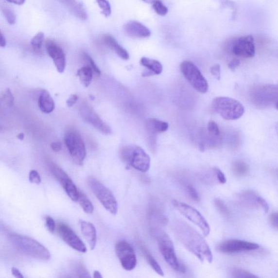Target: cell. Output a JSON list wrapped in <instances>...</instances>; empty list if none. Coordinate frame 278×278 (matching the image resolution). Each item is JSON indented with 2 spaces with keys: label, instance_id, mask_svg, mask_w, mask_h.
Returning <instances> with one entry per match:
<instances>
[{
  "label": "cell",
  "instance_id": "obj_10",
  "mask_svg": "<svg viewBox=\"0 0 278 278\" xmlns=\"http://www.w3.org/2000/svg\"><path fill=\"white\" fill-rule=\"evenodd\" d=\"M115 252L123 269L132 271L135 268L137 259L135 251L126 241H120L115 245Z\"/></svg>",
  "mask_w": 278,
  "mask_h": 278
},
{
  "label": "cell",
  "instance_id": "obj_25",
  "mask_svg": "<svg viewBox=\"0 0 278 278\" xmlns=\"http://www.w3.org/2000/svg\"><path fill=\"white\" fill-rule=\"evenodd\" d=\"M59 182L62 185L68 196L73 202H77L79 197V191L72 180L67 174L59 180Z\"/></svg>",
  "mask_w": 278,
  "mask_h": 278
},
{
  "label": "cell",
  "instance_id": "obj_51",
  "mask_svg": "<svg viewBox=\"0 0 278 278\" xmlns=\"http://www.w3.org/2000/svg\"><path fill=\"white\" fill-rule=\"evenodd\" d=\"M51 148L55 152H59L61 151L62 148V144L61 142L55 141L51 143Z\"/></svg>",
  "mask_w": 278,
  "mask_h": 278
},
{
  "label": "cell",
  "instance_id": "obj_42",
  "mask_svg": "<svg viewBox=\"0 0 278 278\" xmlns=\"http://www.w3.org/2000/svg\"><path fill=\"white\" fill-rule=\"evenodd\" d=\"M45 220L46 228L48 229L50 233H54L56 226H55V221L53 218L49 216H46L45 217Z\"/></svg>",
  "mask_w": 278,
  "mask_h": 278
},
{
  "label": "cell",
  "instance_id": "obj_49",
  "mask_svg": "<svg viewBox=\"0 0 278 278\" xmlns=\"http://www.w3.org/2000/svg\"><path fill=\"white\" fill-rule=\"evenodd\" d=\"M240 64V60L236 58H234L228 63V68L231 71H235V69L237 68Z\"/></svg>",
  "mask_w": 278,
  "mask_h": 278
},
{
  "label": "cell",
  "instance_id": "obj_57",
  "mask_svg": "<svg viewBox=\"0 0 278 278\" xmlns=\"http://www.w3.org/2000/svg\"><path fill=\"white\" fill-rule=\"evenodd\" d=\"M142 1L147 3H153V2L155 1V0H142Z\"/></svg>",
  "mask_w": 278,
  "mask_h": 278
},
{
  "label": "cell",
  "instance_id": "obj_12",
  "mask_svg": "<svg viewBox=\"0 0 278 278\" xmlns=\"http://www.w3.org/2000/svg\"><path fill=\"white\" fill-rule=\"evenodd\" d=\"M79 112L81 118L97 131L105 135H109L112 133V129L100 118L90 106L86 104H82L80 106Z\"/></svg>",
  "mask_w": 278,
  "mask_h": 278
},
{
  "label": "cell",
  "instance_id": "obj_35",
  "mask_svg": "<svg viewBox=\"0 0 278 278\" xmlns=\"http://www.w3.org/2000/svg\"><path fill=\"white\" fill-rule=\"evenodd\" d=\"M96 2L104 17H109L112 13V8L108 0H96Z\"/></svg>",
  "mask_w": 278,
  "mask_h": 278
},
{
  "label": "cell",
  "instance_id": "obj_3",
  "mask_svg": "<svg viewBox=\"0 0 278 278\" xmlns=\"http://www.w3.org/2000/svg\"><path fill=\"white\" fill-rule=\"evenodd\" d=\"M154 234L156 239L159 251L165 261L175 271L180 273L186 272V267L179 261L175 254L172 240L164 231L155 229Z\"/></svg>",
  "mask_w": 278,
  "mask_h": 278
},
{
  "label": "cell",
  "instance_id": "obj_27",
  "mask_svg": "<svg viewBox=\"0 0 278 278\" xmlns=\"http://www.w3.org/2000/svg\"><path fill=\"white\" fill-rule=\"evenodd\" d=\"M140 247L142 250L143 256H144L146 260L147 261L148 264H149V265L152 268V269L154 270L159 275L161 276H164V272L163 270H162V268L159 265V264L157 263L154 257L152 256V254L150 251H148V249L147 248L145 245L144 244H141Z\"/></svg>",
  "mask_w": 278,
  "mask_h": 278
},
{
  "label": "cell",
  "instance_id": "obj_40",
  "mask_svg": "<svg viewBox=\"0 0 278 278\" xmlns=\"http://www.w3.org/2000/svg\"><path fill=\"white\" fill-rule=\"evenodd\" d=\"M2 99L9 106H12L15 102V97L10 89H7L2 94Z\"/></svg>",
  "mask_w": 278,
  "mask_h": 278
},
{
  "label": "cell",
  "instance_id": "obj_36",
  "mask_svg": "<svg viewBox=\"0 0 278 278\" xmlns=\"http://www.w3.org/2000/svg\"><path fill=\"white\" fill-rule=\"evenodd\" d=\"M2 13L7 22L10 25H15L17 21L15 14L8 7H3L2 8Z\"/></svg>",
  "mask_w": 278,
  "mask_h": 278
},
{
  "label": "cell",
  "instance_id": "obj_43",
  "mask_svg": "<svg viewBox=\"0 0 278 278\" xmlns=\"http://www.w3.org/2000/svg\"><path fill=\"white\" fill-rule=\"evenodd\" d=\"M29 180L31 183L39 184L41 179L39 174L35 170H32L29 174Z\"/></svg>",
  "mask_w": 278,
  "mask_h": 278
},
{
  "label": "cell",
  "instance_id": "obj_6",
  "mask_svg": "<svg viewBox=\"0 0 278 278\" xmlns=\"http://www.w3.org/2000/svg\"><path fill=\"white\" fill-rule=\"evenodd\" d=\"M87 183L92 192L105 209L111 214H117L118 211V204L110 190L93 177H89L87 179Z\"/></svg>",
  "mask_w": 278,
  "mask_h": 278
},
{
  "label": "cell",
  "instance_id": "obj_21",
  "mask_svg": "<svg viewBox=\"0 0 278 278\" xmlns=\"http://www.w3.org/2000/svg\"><path fill=\"white\" fill-rule=\"evenodd\" d=\"M102 40L108 48L112 49L122 59L127 61L129 58L127 51L120 45L114 37L109 35H104L102 36Z\"/></svg>",
  "mask_w": 278,
  "mask_h": 278
},
{
  "label": "cell",
  "instance_id": "obj_19",
  "mask_svg": "<svg viewBox=\"0 0 278 278\" xmlns=\"http://www.w3.org/2000/svg\"><path fill=\"white\" fill-rule=\"evenodd\" d=\"M140 63L142 66L146 68V70L142 72L143 77L160 75L163 72V66L156 60L142 57L140 60Z\"/></svg>",
  "mask_w": 278,
  "mask_h": 278
},
{
  "label": "cell",
  "instance_id": "obj_47",
  "mask_svg": "<svg viewBox=\"0 0 278 278\" xmlns=\"http://www.w3.org/2000/svg\"><path fill=\"white\" fill-rule=\"evenodd\" d=\"M77 275L79 277L82 278H89L90 277L89 273L86 269V268L81 265V264H79L77 267Z\"/></svg>",
  "mask_w": 278,
  "mask_h": 278
},
{
  "label": "cell",
  "instance_id": "obj_39",
  "mask_svg": "<svg viewBox=\"0 0 278 278\" xmlns=\"http://www.w3.org/2000/svg\"><path fill=\"white\" fill-rule=\"evenodd\" d=\"M185 189H186V191L189 196L192 199V200L195 201H197L200 200V197H199L197 191L192 185L187 183L185 184Z\"/></svg>",
  "mask_w": 278,
  "mask_h": 278
},
{
  "label": "cell",
  "instance_id": "obj_50",
  "mask_svg": "<svg viewBox=\"0 0 278 278\" xmlns=\"http://www.w3.org/2000/svg\"><path fill=\"white\" fill-rule=\"evenodd\" d=\"M78 100L77 95L73 94L69 97V99L67 101V104L69 107H72L77 103Z\"/></svg>",
  "mask_w": 278,
  "mask_h": 278
},
{
  "label": "cell",
  "instance_id": "obj_38",
  "mask_svg": "<svg viewBox=\"0 0 278 278\" xmlns=\"http://www.w3.org/2000/svg\"><path fill=\"white\" fill-rule=\"evenodd\" d=\"M83 57H84L87 62L89 63V66L91 68L92 71H93L94 74L97 76H100L101 75L100 70L98 67L96 66L94 60L92 59L90 55L86 53L83 54Z\"/></svg>",
  "mask_w": 278,
  "mask_h": 278
},
{
  "label": "cell",
  "instance_id": "obj_32",
  "mask_svg": "<svg viewBox=\"0 0 278 278\" xmlns=\"http://www.w3.org/2000/svg\"><path fill=\"white\" fill-rule=\"evenodd\" d=\"M230 276L235 278H256L257 276L240 268H234L230 270Z\"/></svg>",
  "mask_w": 278,
  "mask_h": 278
},
{
  "label": "cell",
  "instance_id": "obj_48",
  "mask_svg": "<svg viewBox=\"0 0 278 278\" xmlns=\"http://www.w3.org/2000/svg\"><path fill=\"white\" fill-rule=\"evenodd\" d=\"M269 222L273 228L277 230L278 228V212H273L269 217Z\"/></svg>",
  "mask_w": 278,
  "mask_h": 278
},
{
  "label": "cell",
  "instance_id": "obj_11",
  "mask_svg": "<svg viewBox=\"0 0 278 278\" xmlns=\"http://www.w3.org/2000/svg\"><path fill=\"white\" fill-rule=\"evenodd\" d=\"M259 248L260 245L256 243L240 240H228L218 244L216 249L222 253L233 254L256 251Z\"/></svg>",
  "mask_w": 278,
  "mask_h": 278
},
{
  "label": "cell",
  "instance_id": "obj_34",
  "mask_svg": "<svg viewBox=\"0 0 278 278\" xmlns=\"http://www.w3.org/2000/svg\"><path fill=\"white\" fill-rule=\"evenodd\" d=\"M153 8L157 15L160 16H165L169 12L168 7H166L160 0H155L153 2Z\"/></svg>",
  "mask_w": 278,
  "mask_h": 278
},
{
  "label": "cell",
  "instance_id": "obj_53",
  "mask_svg": "<svg viewBox=\"0 0 278 278\" xmlns=\"http://www.w3.org/2000/svg\"><path fill=\"white\" fill-rule=\"evenodd\" d=\"M6 46V40L1 32L0 31V47L4 48Z\"/></svg>",
  "mask_w": 278,
  "mask_h": 278
},
{
  "label": "cell",
  "instance_id": "obj_24",
  "mask_svg": "<svg viewBox=\"0 0 278 278\" xmlns=\"http://www.w3.org/2000/svg\"><path fill=\"white\" fill-rule=\"evenodd\" d=\"M38 106L41 112L46 114L51 113L54 110V101L47 90H43L40 92L38 99Z\"/></svg>",
  "mask_w": 278,
  "mask_h": 278
},
{
  "label": "cell",
  "instance_id": "obj_44",
  "mask_svg": "<svg viewBox=\"0 0 278 278\" xmlns=\"http://www.w3.org/2000/svg\"><path fill=\"white\" fill-rule=\"evenodd\" d=\"M211 75L214 76L216 80H220L221 79V67L219 64H215L210 68Z\"/></svg>",
  "mask_w": 278,
  "mask_h": 278
},
{
  "label": "cell",
  "instance_id": "obj_5",
  "mask_svg": "<svg viewBox=\"0 0 278 278\" xmlns=\"http://www.w3.org/2000/svg\"><path fill=\"white\" fill-rule=\"evenodd\" d=\"M252 103L259 108H278V87L262 85L254 87L251 93Z\"/></svg>",
  "mask_w": 278,
  "mask_h": 278
},
{
  "label": "cell",
  "instance_id": "obj_30",
  "mask_svg": "<svg viewBox=\"0 0 278 278\" xmlns=\"http://www.w3.org/2000/svg\"><path fill=\"white\" fill-rule=\"evenodd\" d=\"M87 214H92L94 211V208L89 199L83 192L79 191V197L78 201Z\"/></svg>",
  "mask_w": 278,
  "mask_h": 278
},
{
  "label": "cell",
  "instance_id": "obj_9",
  "mask_svg": "<svg viewBox=\"0 0 278 278\" xmlns=\"http://www.w3.org/2000/svg\"><path fill=\"white\" fill-rule=\"evenodd\" d=\"M172 204L175 209L180 214L200 228L204 235L207 236L209 235L210 232L209 225L205 217L195 208L188 204L176 200L173 201Z\"/></svg>",
  "mask_w": 278,
  "mask_h": 278
},
{
  "label": "cell",
  "instance_id": "obj_56",
  "mask_svg": "<svg viewBox=\"0 0 278 278\" xmlns=\"http://www.w3.org/2000/svg\"><path fill=\"white\" fill-rule=\"evenodd\" d=\"M25 138V135L23 133H21L19 134H18V135L17 136V138L18 139H19V140H24V139Z\"/></svg>",
  "mask_w": 278,
  "mask_h": 278
},
{
  "label": "cell",
  "instance_id": "obj_16",
  "mask_svg": "<svg viewBox=\"0 0 278 278\" xmlns=\"http://www.w3.org/2000/svg\"><path fill=\"white\" fill-rule=\"evenodd\" d=\"M46 48L57 71L59 73L64 72L66 67V57L62 48L54 41L50 40L46 41Z\"/></svg>",
  "mask_w": 278,
  "mask_h": 278
},
{
  "label": "cell",
  "instance_id": "obj_37",
  "mask_svg": "<svg viewBox=\"0 0 278 278\" xmlns=\"http://www.w3.org/2000/svg\"><path fill=\"white\" fill-rule=\"evenodd\" d=\"M207 131L218 138H221V132L219 126L217 124L213 121H211L208 123L207 127Z\"/></svg>",
  "mask_w": 278,
  "mask_h": 278
},
{
  "label": "cell",
  "instance_id": "obj_2",
  "mask_svg": "<svg viewBox=\"0 0 278 278\" xmlns=\"http://www.w3.org/2000/svg\"><path fill=\"white\" fill-rule=\"evenodd\" d=\"M11 243L20 252L27 256L48 261L51 258L49 250L37 241L27 236L12 234L9 236Z\"/></svg>",
  "mask_w": 278,
  "mask_h": 278
},
{
  "label": "cell",
  "instance_id": "obj_17",
  "mask_svg": "<svg viewBox=\"0 0 278 278\" xmlns=\"http://www.w3.org/2000/svg\"><path fill=\"white\" fill-rule=\"evenodd\" d=\"M123 31L125 34L132 38H146L151 35L150 30L137 21H130L126 23L123 26Z\"/></svg>",
  "mask_w": 278,
  "mask_h": 278
},
{
  "label": "cell",
  "instance_id": "obj_22",
  "mask_svg": "<svg viewBox=\"0 0 278 278\" xmlns=\"http://www.w3.org/2000/svg\"><path fill=\"white\" fill-rule=\"evenodd\" d=\"M259 196L257 192L247 191L239 193L236 195V199L240 204L245 207L249 208H258V198Z\"/></svg>",
  "mask_w": 278,
  "mask_h": 278
},
{
  "label": "cell",
  "instance_id": "obj_28",
  "mask_svg": "<svg viewBox=\"0 0 278 278\" xmlns=\"http://www.w3.org/2000/svg\"><path fill=\"white\" fill-rule=\"evenodd\" d=\"M77 76L80 78L82 84L85 87H87L91 84L92 78H93L94 72L91 68L89 66H87L78 70Z\"/></svg>",
  "mask_w": 278,
  "mask_h": 278
},
{
  "label": "cell",
  "instance_id": "obj_31",
  "mask_svg": "<svg viewBox=\"0 0 278 278\" xmlns=\"http://www.w3.org/2000/svg\"><path fill=\"white\" fill-rule=\"evenodd\" d=\"M44 39L45 35L43 32H39L32 39L31 44L35 52H40L41 48H42Z\"/></svg>",
  "mask_w": 278,
  "mask_h": 278
},
{
  "label": "cell",
  "instance_id": "obj_29",
  "mask_svg": "<svg viewBox=\"0 0 278 278\" xmlns=\"http://www.w3.org/2000/svg\"><path fill=\"white\" fill-rule=\"evenodd\" d=\"M233 171L234 174L238 177H246L249 174L248 165L242 161L235 162L233 165Z\"/></svg>",
  "mask_w": 278,
  "mask_h": 278
},
{
  "label": "cell",
  "instance_id": "obj_18",
  "mask_svg": "<svg viewBox=\"0 0 278 278\" xmlns=\"http://www.w3.org/2000/svg\"><path fill=\"white\" fill-rule=\"evenodd\" d=\"M68 10L82 20H86L87 14L82 4L77 0H58Z\"/></svg>",
  "mask_w": 278,
  "mask_h": 278
},
{
  "label": "cell",
  "instance_id": "obj_46",
  "mask_svg": "<svg viewBox=\"0 0 278 278\" xmlns=\"http://www.w3.org/2000/svg\"><path fill=\"white\" fill-rule=\"evenodd\" d=\"M258 204L259 207L261 208L264 212L267 213L269 211L270 207L268 204L265 199L261 196H259L258 198Z\"/></svg>",
  "mask_w": 278,
  "mask_h": 278
},
{
  "label": "cell",
  "instance_id": "obj_26",
  "mask_svg": "<svg viewBox=\"0 0 278 278\" xmlns=\"http://www.w3.org/2000/svg\"><path fill=\"white\" fill-rule=\"evenodd\" d=\"M160 204L155 202L151 208V216L152 220L158 226H164L168 223V218L164 214Z\"/></svg>",
  "mask_w": 278,
  "mask_h": 278
},
{
  "label": "cell",
  "instance_id": "obj_54",
  "mask_svg": "<svg viewBox=\"0 0 278 278\" xmlns=\"http://www.w3.org/2000/svg\"><path fill=\"white\" fill-rule=\"evenodd\" d=\"M7 1L17 4V5H22L25 2L26 0H6Z\"/></svg>",
  "mask_w": 278,
  "mask_h": 278
},
{
  "label": "cell",
  "instance_id": "obj_41",
  "mask_svg": "<svg viewBox=\"0 0 278 278\" xmlns=\"http://www.w3.org/2000/svg\"><path fill=\"white\" fill-rule=\"evenodd\" d=\"M215 177L220 184H224L226 183V178L223 172L217 168L213 169Z\"/></svg>",
  "mask_w": 278,
  "mask_h": 278
},
{
  "label": "cell",
  "instance_id": "obj_1",
  "mask_svg": "<svg viewBox=\"0 0 278 278\" xmlns=\"http://www.w3.org/2000/svg\"><path fill=\"white\" fill-rule=\"evenodd\" d=\"M176 237L180 243L202 262L211 263L213 256L206 240L186 222L178 220L174 226Z\"/></svg>",
  "mask_w": 278,
  "mask_h": 278
},
{
  "label": "cell",
  "instance_id": "obj_13",
  "mask_svg": "<svg viewBox=\"0 0 278 278\" xmlns=\"http://www.w3.org/2000/svg\"><path fill=\"white\" fill-rule=\"evenodd\" d=\"M58 233L61 239L76 251L85 253L87 251L86 245L68 225L59 223L57 226Z\"/></svg>",
  "mask_w": 278,
  "mask_h": 278
},
{
  "label": "cell",
  "instance_id": "obj_33",
  "mask_svg": "<svg viewBox=\"0 0 278 278\" xmlns=\"http://www.w3.org/2000/svg\"><path fill=\"white\" fill-rule=\"evenodd\" d=\"M214 204L217 209L219 210L222 215L226 217H230V212L229 208L227 207L223 201L220 198H216L214 200Z\"/></svg>",
  "mask_w": 278,
  "mask_h": 278
},
{
  "label": "cell",
  "instance_id": "obj_23",
  "mask_svg": "<svg viewBox=\"0 0 278 278\" xmlns=\"http://www.w3.org/2000/svg\"><path fill=\"white\" fill-rule=\"evenodd\" d=\"M168 128V122L156 119H148L146 123V129L148 135L156 136L157 134L165 132Z\"/></svg>",
  "mask_w": 278,
  "mask_h": 278
},
{
  "label": "cell",
  "instance_id": "obj_52",
  "mask_svg": "<svg viewBox=\"0 0 278 278\" xmlns=\"http://www.w3.org/2000/svg\"><path fill=\"white\" fill-rule=\"evenodd\" d=\"M11 272L13 276H15L17 278H24V276L22 275V273L16 267H12Z\"/></svg>",
  "mask_w": 278,
  "mask_h": 278
},
{
  "label": "cell",
  "instance_id": "obj_14",
  "mask_svg": "<svg viewBox=\"0 0 278 278\" xmlns=\"http://www.w3.org/2000/svg\"><path fill=\"white\" fill-rule=\"evenodd\" d=\"M126 165L140 172L146 173L150 168V157L142 148L134 146Z\"/></svg>",
  "mask_w": 278,
  "mask_h": 278
},
{
  "label": "cell",
  "instance_id": "obj_55",
  "mask_svg": "<svg viewBox=\"0 0 278 278\" xmlns=\"http://www.w3.org/2000/svg\"><path fill=\"white\" fill-rule=\"evenodd\" d=\"M93 277L94 278H103V276L101 275V273L97 271H95L94 272V275H93Z\"/></svg>",
  "mask_w": 278,
  "mask_h": 278
},
{
  "label": "cell",
  "instance_id": "obj_45",
  "mask_svg": "<svg viewBox=\"0 0 278 278\" xmlns=\"http://www.w3.org/2000/svg\"><path fill=\"white\" fill-rule=\"evenodd\" d=\"M148 145L152 152L155 153L156 148V138L155 136L148 135L147 138Z\"/></svg>",
  "mask_w": 278,
  "mask_h": 278
},
{
  "label": "cell",
  "instance_id": "obj_8",
  "mask_svg": "<svg viewBox=\"0 0 278 278\" xmlns=\"http://www.w3.org/2000/svg\"><path fill=\"white\" fill-rule=\"evenodd\" d=\"M183 76L194 89L205 94L208 89V83L199 69L192 62L184 61L180 66Z\"/></svg>",
  "mask_w": 278,
  "mask_h": 278
},
{
  "label": "cell",
  "instance_id": "obj_20",
  "mask_svg": "<svg viewBox=\"0 0 278 278\" xmlns=\"http://www.w3.org/2000/svg\"><path fill=\"white\" fill-rule=\"evenodd\" d=\"M82 233L89 243L92 250L95 249L97 243V233L95 226L90 222L80 220Z\"/></svg>",
  "mask_w": 278,
  "mask_h": 278
},
{
  "label": "cell",
  "instance_id": "obj_7",
  "mask_svg": "<svg viewBox=\"0 0 278 278\" xmlns=\"http://www.w3.org/2000/svg\"><path fill=\"white\" fill-rule=\"evenodd\" d=\"M64 142L73 160L78 165H83L87 152L85 142L80 133L74 129L68 131L65 135Z\"/></svg>",
  "mask_w": 278,
  "mask_h": 278
},
{
  "label": "cell",
  "instance_id": "obj_15",
  "mask_svg": "<svg viewBox=\"0 0 278 278\" xmlns=\"http://www.w3.org/2000/svg\"><path fill=\"white\" fill-rule=\"evenodd\" d=\"M231 51L236 56L244 58H253L256 54L253 37L251 35L240 37L234 41Z\"/></svg>",
  "mask_w": 278,
  "mask_h": 278
},
{
  "label": "cell",
  "instance_id": "obj_4",
  "mask_svg": "<svg viewBox=\"0 0 278 278\" xmlns=\"http://www.w3.org/2000/svg\"><path fill=\"white\" fill-rule=\"evenodd\" d=\"M216 113L226 120H236L244 113V106L239 101L228 97H216L212 103Z\"/></svg>",
  "mask_w": 278,
  "mask_h": 278
}]
</instances>
